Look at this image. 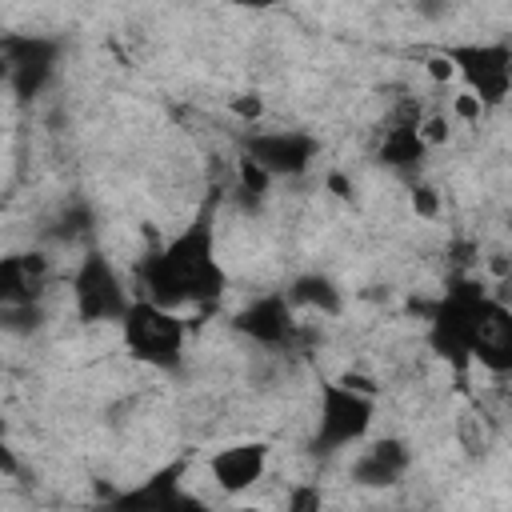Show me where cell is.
Segmentation results:
<instances>
[{
	"instance_id": "cell-17",
	"label": "cell",
	"mask_w": 512,
	"mask_h": 512,
	"mask_svg": "<svg viewBox=\"0 0 512 512\" xmlns=\"http://www.w3.org/2000/svg\"><path fill=\"white\" fill-rule=\"evenodd\" d=\"M232 172H236V180H232V188L244 196V204L248 208H256L268 192H272V184H276V176L268 172V168H260L244 148L236 152V160H232Z\"/></svg>"
},
{
	"instance_id": "cell-5",
	"label": "cell",
	"mask_w": 512,
	"mask_h": 512,
	"mask_svg": "<svg viewBox=\"0 0 512 512\" xmlns=\"http://www.w3.org/2000/svg\"><path fill=\"white\" fill-rule=\"evenodd\" d=\"M460 84L492 112L512 96V44L504 40H452L440 44Z\"/></svg>"
},
{
	"instance_id": "cell-23",
	"label": "cell",
	"mask_w": 512,
	"mask_h": 512,
	"mask_svg": "<svg viewBox=\"0 0 512 512\" xmlns=\"http://www.w3.org/2000/svg\"><path fill=\"white\" fill-rule=\"evenodd\" d=\"M424 72L436 80V84H448L452 76H456V68H452V60L444 56V52H432L428 60H424Z\"/></svg>"
},
{
	"instance_id": "cell-3",
	"label": "cell",
	"mask_w": 512,
	"mask_h": 512,
	"mask_svg": "<svg viewBox=\"0 0 512 512\" xmlns=\"http://www.w3.org/2000/svg\"><path fill=\"white\" fill-rule=\"evenodd\" d=\"M120 340L132 360L156 368V372H180L184 368V340L188 324L176 308H164L148 296H132L128 312L120 316Z\"/></svg>"
},
{
	"instance_id": "cell-28",
	"label": "cell",
	"mask_w": 512,
	"mask_h": 512,
	"mask_svg": "<svg viewBox=\"0 0 512 512\" xmlns=\"http://www.w3.org/2000/svg\"><path fill=\"white\" fill-rule=\"evenodd\" d=\"M496 380H500V392L512 400V372H504V376H496Z\"/></svg>"
},
{
	"instance_id": "cell-12",
	"label": "cell",
	"mask_w": 512,
	"mask_h": 512,
	"mask_svg": "<svg viewBox=\"0 0 512 512\" xmlns=\"http://www.w3.org/2000/svg\"><path fill=\"white\" fill-rule=\"evenodd\" d=\"M408 468H412L408 440L384 436V440H372L368 448H360V456L352 460V480L364 488H388V484H400Z\"/></svg>"
},
{
	"instance_id": "cell-14",
	"label": "cell",
	"mask_w": 512,
	"mask_h": 512,
	"mask_svg": "<svg viewBox=\"0 0 512 512\" xmlns=\"http://www.w3.org/2000/svg\"><path fill=\"white\" fill-rule=\"evenodd\" d=\"M184 476H188V460H172V464L156 468L144 484L120 492L116 504H120V508H152V512L188 508V504H196V500L184 492Z\"/></svg>"
},
{
	"instance_id": "cell-20",
	"label": "cell",
	"mask_w": 512,
	"mask_h": 512,
	"mask_svg": "<svg viewBox=\"0 0 512 512\" xmlns=\"http://www.w3.org/2000/svg\"><path fill=\"white\" fill-rule=\"evenodd\" d=\"M228 112H232V116H240L248 128H256V120L264 116V100H260L256 92H236V96L228 100Z\"/></svg>"
},
{
	"instance_id": "cell-27",
	"label": "cell",
	"mask_w": 512,
	"mask_h": 512,
	"mask_svg": "<svg viewBox=\"0 0 512 512\" xmlns=\"http://www.w3.org/2000/svg\"><path fill=\"white\" fill-rule=\"evenodd\" d=\"M224 4H232V8H248V12H268V8H276L280 0H224Z\"/></svg>"
},
{
	"instance_id": "cell-11",
	"label": "cell",
	"mask_w": 512,
	"mask_h": 512,
	"mask_svg": "<svg viewBox=\"0 0 512 512\" xmlns=\"http://www.w3.org/2000/svg\"><path fill=\"white\" fill-rule=\"evenodd\" d=\"M268 464H272V448L264 440H240L208 456V476L224 496H240L268 476Z\"/></svg>"
},
{
	"instance_id": "cell-15",
	"label": "cell",
	"mask_w": 512,
	"mask_h": 512,
	"mask_svg": "<svg viewBox=\"0 0 512 512\" xmlns=\"http://www.w3.org/2000/svg\"><path fill=\"white\" fill-rule=\"evenodd\" d=\"M48 280V256L44 252H16L0 260V304L4 308H20V304H36Z\"/></svg>"
},
{
	"instance_id": "cell-22",
	"label": "cell",
	"mask_w": 512,
	"mask_h": 512,
	"mask_svg": "<svg viewBox=\"0 0 512 512\" xmlns=\"http://www.w3.org/2000/svg\"><path fill=\"white\" fill-rule=\"evenodd\" d=\"M452 112H456V120H464V124H476V120H480L488 108H484V104H480V100H476V96L464 88V92L452 100Z\"/></svg>"
},
{
	"instance_id": "cell-2",
	"label": "cell",
	"mask_w": 512,
	"mask_h": 512,
	"mask_svg": "<svg viewBox=\"0 0 512 512\" xmlns=\"http://www.w3.org/2000/svg\"><path fill=\"white\" fill-rule=\"evenodd\" d=\"M488 300L492 292L484 288V280L468 276V272H452L444 292L428 304V328H424V340L428 348L456 372H468L472 368V348H476V336H480V320L488 312Z\"/></svg>"
},
{
	"instance_id": "cell-13",
	"label": "cell",
	"mask_w": 512,
	"mask_h": 512,
	"mask_svg": "<svg viewBox=\"0 0 512 512\" xmlns=\"http://www.w3.org/2000/svg\"><path fill=\"white\" fill-rule=\"evenodd\" d=\"M472 364H480L488 376L512 372V304L500 296L488 300V312L480 320V336L472 348Z\"/></svg>"
},
{
	"instance_id": "cell-26",
	"label": "cell",
	"mask_w": 512,
	"mask_h": 512,
	"mask_svg": "<svg viewBox=\"0 0 512 512\" xmlns=\"http://www.w3.org/2000/svg\"><path fill=\"white\" fill-rule=\"evenodd\" d=\"M328 188H332V196H340V200H352V184H348L340 172H328Z\"/></svg>"
},
{
	"instance_id": "cell-16",
	"label": "cell",
	"mask_w": 512,
	"mask_h": 512,
	"mask_svg": "<svg viewBox=\"0 0 512 512\" xmlns=\"http://www.w3.org/2000/svg\"><path fill=\"white\" fill-rule=\"evenodd\" d=\"M288 300L296 308H312L320 316H340L344 312V292L336 288V280H328L324 272H300L288 284Z\"/></svg>"
},
{
	"instance_id": "cell-19",
	"label": "cell",
	"mask_w": 512,
	"mask_h": 512,
	"mask_svg": "<svg viewBox=\"0 0 512 512\" xmlns=\"http://www.w3.org/2000/svg\"><path fill=\"white\" fill-rule=\"evenodd\" d=\"M408 192H412V212H416V216H424V220L440 216V196H436L432 184H424V180H408Z\"/></svg>"
},
{
	"instance_id": "cell-7",
	"label": "cell",
	"mask_w": 512,
	"mask_h": 512,
	"mask_svg": "<svg viewBox=\"0 0 512 512\" xmlns=\"http://www.w3.org/2000/svg\"><path fill=\"white\" fill-rule=\"evenodd\" d=\"M240 148L276 180L304 176L320 156V140L304 128H248L240 136Z\"/></svg>"
},
{
	"instance_id": "cell-8",
	"label": "cell",
	"mask_w": 512,
	"mask_h": 512,
	"mask_svg": "<svg viewBox=\"0 0 512 512\" xmlns=\"http://www.w3.org/2000/svg\"><path fill=\"white\" fill-rule=\"evenodd\" d=\"M60 64V40L52 36H4V76L20 100L40 96Z\"/></svg>"
},
{
	"instance_id": "cell-9",
	"label": "cell",
	"mask_w": 512,
	"mask_h": 512,
	"mask_svg": "<svg viewBox=\"0 0 512 512\" xmlns=\"http://www.w3.org/2000/svg\"><path fill=\"white\" fill-rule=\"evenodd\" d=\"M420 120H424L420 104L404 100L392 112V120H388V128L380 132V144H376V160L384 168H392L396 176H404V180H416L424 160H428V152H432L428 140L420 136Z\"/></svg>"
},
{
	"instance_id": "cell-18",
	"label": "cell",
	"mask_w": 512,
	"mask_h": 512,
	"mask_svg": "<svg viewBox=\"0 0 512 512\" xmlns=\"http://www.w3.org/2000/svg\"><path fill=\"white\" fill-rule=\"evenodd\" d=\"M456 440H460V448L468 452V456H484V448H488V428H484V420H480V412H460V420H456Z\"/></svg>"
},
{
	"instance_id": "cell-25",
	"label": "cell",
	"mask_w": 512,
	"mask_h": 512,
	"mask_svg": "<svg viewBox=\"0 0 512 512\" xmlns=\"http://www.w3.org/2000/svg\"><path fill=\"white\" fill-rule=\"evenodd\" d=\"M340 380H344V384H352V388H360V392H372V396H380L376 380H372V376H364V372H344Z\"/></svg>"
},
{
	"instance_id": "cell-6",
	"label": "cell",
	"mask_w": 512,
	"mask_h": 512,
	"mask_svg": "<svg viewBox=\"0 0 512 512\" xmlns=\"http://www.w3.org/2000/svg\"><path fill=\"white\" fill-rule=\"evenodd\" d=\"M72 300H76V316L84 324H120V316L132 304L116 264L100 248H88L80 256V264L72 272Z\"/></svg>"
},
{
	"instance_id": "cell-1",
	"label": "cell",
	"mask_w": 512,
	"mask_h": 512,
	"mask_svg": "<svg viewBox=\"0 0 512 512\" xmlns=\"http://www.w3.org/2000/svg\"><path fill=\"white\" fill-rule=\"evenodd\" d=\"M216 192L196 208V216L168 236L160 248H152L136 264L140 296L164 304V308H212L224 288L228 272L216 256Z\"/></svg>"
},
{
	"instance_id": "cell-24",
	"label": "cell",
	"mask_w": 512,
	"mask_h": 512,
	"mask_svg": "<svg viewBox=\"0 0 512 512\" xmlns=\"http://www.w3.org/2000/svg\"><path fill=\"white\" fill-rule=\"evenodd\" d=\"M320 504V492L316 488H296V492H288V508L292 512H308V508H316Z\"/></svg>"
},
{
	"instance_id": "cell-4",
	"label": "cell",
	"mask_w": 512,
	"mask_h": 512,
	"mask_svg": "<svg viewBox=\"0 0 512 512\" xmlns=\"http://www.w3.org/2000/svg\"><path fill=\"white\" fill-rule=\"evenodd\" d=\"M376 400L372 392H360L352 384L336 380H320V404H316V432H312V448L320 456L344 452L352 444H364L376 420Z\"/></svg>"
},
{
	"instance_id": "cell-10",
	"label": "cell",
	"mask_w": 512,
	"mask_h": 512,
	"mask_svg": "<svg viewBox=\"0 0 512 512\" xmlns=\"http://www.w3.org/2000/svg\"><path fill=\"white\" fill-rule=\"evenodd\" d=\"M292 308L296 304L288 300V292H264L232 316V328L240 336H248L252 344H260V348H292L296 336H300V324H296Z\"/></svg>"
},
{
	"instance_id": "cell-21",
	"label": "cell",
	"mask_w": 512,
	"mask_h": 512,
	"mask_svg": "<svg viewBox=\"0 0 512 512\" xmlns=\"http://www.w3.org/2000/svg\"><path fill=\"white\" fill-rule=\"evenodd\" d=\"M420 136L428 140V148H440V144L452 136V124H448V116H444V112H432V116H424V120H420Z\"/></svg>"
}]
</instances>
